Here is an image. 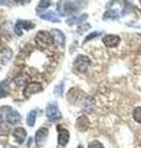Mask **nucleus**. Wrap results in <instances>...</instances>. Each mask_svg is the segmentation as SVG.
Wrapping results in <instances>:
<instances>
[{"instance_id": "f257e3e1", "label": "nucleus", "mask_w": 141, "mask_h": 148, "mask_svg": "<svg viewBox=\"0 0 141 148\" xmlns=\"http://www.w3.org/2000/svg\"><path fill=\"white\" fill-rule=\"evenodd\" d=\"M79 4H86L84 0H74V1H68V0H63L58 5V11L61 15H68V14L77 12L79 9H82L84 5H79Z\"/></svg>"}, {"instance_id": "f03ea898", "label": "nucleus", "mask_w": 141, "mask_h": 148, "mask_svg": "<svg viewBox=\"0 0 141 148\" xmlns=\"http://www.w3.org/2000/svg\"><path fill=\"white\" fill-rule=\"evenodd\" d=\"M35 43L41 49L47 48L51 45H53V37L47 31H39L35 36Z\"/></svg>"}, {"instance_id": "7ed1b4c3", "label": "nucleus", "mask_w": 141, "mask_h": 148, "mask_svg": "<svg viewBox=\"0 0 141 148\" xmlns=\"http://www.w3.org/2000/svg\"><path fill=\"white\" fill-rule=\"evenodd\" d=\"M89 64H91V59H89L87 56L78 54L76 57V59H74V62H73V67H74V69H76L77 72L84 73L88 69Z\"/></svg>"}, {"instance_id": "20e7f679", "label": "nucleus", "mask_w": 141, "mask_h": 148, "mask_svg": "<svg viewBox=\"0 0 141 148\" xmlns=\"http://www.w3.org/2000/svg\"><path fill=\"white\" fill-rule=\"evenodd\" d=\"M46 116L47 119L50 120V121H57V120H59L61 117H62V115H61V111L58 109L57 104H53V103H50L48 105H47L46 108Z\"/></svg>"}, {"instance_id": "39448f33", "label": "nucleus", "mask_w": 141, "mask_h": 148, "mask_svg": "<svg viewBox=\"0 0 141 148\" xmlns=\"http://www.w3.org/2000/svg\"><path fill=\"white\" fill-rule=\"evenodd\" d=\"M44 90V88L40 83H36V82H32V83H29L25 89H24V96L25 98H29V96L34 95V94H37V92H41Z\"/></svg>"}, {"instance_id": "423d86ee", "label": "nucleus", "mask_w": 141, "mask_h": 148, "mask_svg": "<svg viewBox=\"0 0 141 148\" xmlns=\"http://www.w3.org/2000/svg\"><path fill=\"white\" fill-rule=\"evenodd\" d=\"M34 27H35V25L32 24L31 21L19 20V21L16 22V25H15V34H16L17 36H21L24 30L29 31V30H31V29H34Z\"/></svg>"}, {"instance_id": "0eeeda50", "label": "nucleus", "mask_w": 141, "mask_h": 148, "mask_svg": "<svg viewBox=\"0 0 141 148\" xmlns=\"http://www.w3.org/2000/svg\"><path fill=\"white\" fill-rule=\"evenodd\" d=\"M103 43H104L105 47H116L120 43V37L118 35H105L103 37Z\"/></svg>"}, {"instance_id": "6e6552de", "label": "nucleus", "mask_w": 141, "mask_h": 148, "mask_svg": "<svg viewBox=\"0 0 141 148\" xmlns=\"http://www.w3.org/2000/svg\"><path fill=\"white\" fill-rule=\"evenodd\" d=\"M47 136H48V130L46 127H41L37 130L36 135H35V141L37 146H42L47 140Z\"/></svg>"}, {"instance_id": "1a4fd4ad", "label": "nucleus", "mask_w": 141, "mask_h": 148, "mask_svg": "<svg viewBox=\"0 0 141 148\" xmlns=\"http://www.w3.org/2000/svg\"><path fill=\"white\" fill-rule=\"evenodd\" d=\"M12 58V51L9 47H4L1 51H0V63L3 66H6V64L11 61Z\"/></svg>"}, {"instance_id": "9d476101", "label": "nucleus", "mask_w": 141, "mask_h": 148, "mask_svg": "<svg viewBox=\"0 0 141 148\" xmlns=\"http://www.w3.org/2000/svg\"><path fill=\"white\" fill-rule=\"evenodd\" d=\"M57 128H58V145L63 147L69 141V132H68V130L62 128L61 126H58Z\"/></svg>"}, {"instance_id": "9b49d317", "label": "nucleus", "mask_w": 141, "mask_h": 148, "mask_svg": "<svg viewBox=\"0 0 141 148\" xmlns=\"http://www.w3.org/2000/svg\"><path fill=\"white\" fill-rule=\"evenodd\" d=\"M89 125H91V122H89V120L86 115L79 116L76 121V127H77L78 131H86V130H88Z\"/></svg>"}, {"instance_id": "f8f14e48", "label": "nucleus", "mask_w": 141, "mask_h": 148, "mask_svg": "<svg viewBox=\"0 0 141 148\" xmlns=\"http://www.w3.org/2000/svg\"><path fill=\"white\" fill-rule=\"evenodd\" d=\"M52 37H53L55 45L59 46V47H63L64 43H66V37L62 34V31H59V30H52Z\"/></svg>"}, {"instance_id": "ddd939ff", "label": "nucleus", "mask_w": 141, "mask_h": 148, "mask_svg": "<svg viewBox=\"0 0 141 148\" xmlns=\"http://www.w3.org/2000/svg\"><path fill=\"white\" fill-rule=\"evenodd\" d=\"M88 18V15L87 14H81V15H72L70 17H68L66 22H67V25H78L81 24V22L86 21Z\"/></svg>"}, {"instance_id": "4468645a", "label": "nucleus", "mask_w": 141, "mask_h": 148, "mask_svg": "<svg viewBox=\"0 0 141 148\" xmlns=\"http://www.w3.org/2000/svg\"><path fill=\"white\" fill-rule=\"evenodd\" d=\"M39 17L42 20H47V21H52V22H59V17L56 15V12L53 11H45V12H40Z\"/></svg>"}, {"instance_id": "2eb2a0df", "label": "nucleus", "mask_w": 141, "mask_h": 148, "mask_svg": "<svg viewBox=\"0 0 141 148\" xmlns=\"http://www.w3.org/2000/svg\"><path fill=\"white\" fill-rule=\"evenodd\" d=\"M12 136H14V138H15V141L17 143H22L26 138V131L22 127H17L12 131Z\"/></svg>"}, {"instance_id": "dca6fc26", "label": "nucleus", "mask_w": 141, "mask_h": 148, "mask_svg": "<svg viewBox=\"0 0 141 148\" xmlns=\"http://www.w3.org/2000/svg\"><path fill=\"white\" fill-rule=\"evenodd\" d=\"M94 106H95V100H94L92 96H88V98H86V100L83 101V110L86 111V112H92Z\"/></svg>"}, {"instance_id": "f3484780", "label": "nucleus", "mask_w": 141, "mask_h": 148, "mask_svg": "<svg viewBox=\"0 0 141 148\" xmlns=\"http://www.w3.org/2000/svg\"><path fill=\"white\" fill-rule=\"evenodd\" d=\"M29 77L26 75V74H19L14 78V84L17 85V86H22V85H26L29 84Z\"/></svg>"}, {"instance_id": "a211bd4d", "label": "nucleus", "mask_w": 141, "mask_h": 148, "mask_svg": "<svg viewBox=\"0 0 141 148\" xmlns=\"http://www.w3.org/2000/svg\"><path fill=\"white\" fill-rule=\"evenodd\" d=\"M20 114L16 112V111H12L10 110V114H8V116H6V121L10 123V125H15L19 121H20Z\"/></svg>"}, {"instance_id": "6ab92c4d", "label": "nucleus", "mask_w": 141, "mask_h": 148, "mask_svg": "<svg viewBox=\"0 0 141 148\" xmlns=\"http://www.w3.org/2000/svg\"><path fill=\"white\" fill-rule=\"evenodd\" d=\"M8 94H9V83H8V80L0 82V99L8 96Z\"/></svg>"}, {"instance_id": "aec40b11", "label": "nucleus", "mask_w": 141, "mask_h": 148, "mask_svg": "<svg viewBox=\"0 0 141 148\" xmlns=\"http://www.w3.org/2000/svg\"><path fill=\"white\" fill-rule=\"evenodd\" d=\"M36 117H37V111H36V110H32V111H30L29 115H27V119H26L27 125H29L30 127H32V126H34V125H35Z\"/></svg>"}, {"instance_id": "412c9836", "label": "nucleus", "mask_w": 141, "mask_h": 148, "mask_svg": "<svg viewBox=\"0 0 141 148\" xmlns=\"http://www.w3.org/2000/svg\"><path fill=\"white\" fill-rule=\"evenodd\" d=\"M51 4H52V0H41L37 5V10H44V9L50 8Z\"/></svg>"}, {"instance_id": "4be33fe9", "label": "nucleus", "mask_w": 141, "mask_h": 148, "mask_svg": "<svg viewBox=\"0 0 141 148\" xmlns=\"http://www.w3.org/2000/svg\"><path fill=\"white\" fill-rule=\"evenodd\" d=\"M120 15L118 14L116 11H108L104 14V16H103V18L104 20H114V18H118Z\"/></svg>"}, {"instance_id": "5701e85b", "label": "nucleus", "mask_w": 141, "mask_h": 148, "mask_svg": "<svg viewBox=\"0 0 141 148\" xmlns=\"http://www.w3.org/2000/svg\"><path fill=\"white\" fill-rule=\"evenodd\" d=\"M133 116H134V120H135L136 122L141 123V106H138V108H135Z\"/></svg>"}, {"instance_id": "b1692460", "label": "nucleus", "mask_w": 141, "mask_h": 148, "mask_svg": "<svg viewBox=\"0 0 141 148\" xmlns=\"http://www.w3.org/2000/svg\"><path fill=\"white\" fill-rule=\"evenodd\" d=\"M88 148H104V146H103L99 141H92L88 145Z\"/></svg>"}, {"instance_id": "393cba45", "label": "nucleus", "mask_w": 141, "mask_h": 148, "mask_svg": "<svg viewBox=\"0 0 141 148\" xmlns=\"http://www.w3.org/2000/svg\"><path fill=\"white\" fill-rule=\"evenodd\" d=\"M99 35H100L99 31H95V32H92V34H89V36H87L86 38H84V43L88 42V41H91L92 38H95V37H98Z\"/></svg>"}, {"instance_id": "a878e982", "label": "nucleus", "mask_w": 141, "mask_h": 148, "mask_svg": "<svg viewBox=\"0 0 141 148\" xmlns=\"http://www.w3.org/2000/svg\"><path fill=\"white\" fill-rule=\"evenodd\" d=\"M55 92L57 94L58 96L62 95V85H58L57 88H55Z\"/></svg>"}, {"instance_id": "bb28decb", "label": "nucleus", "mask_w": 141, "mask_h": 148, "mask_svg": "<svg viewBox=\"0 0 141 148\" xmlns=\"http://www.w3.org/2000/svg\"><path fill=\"white\" fill-rule=\"evenodd\" d=\"M15 1H16V3H22L24 0H15Z\"/></svg>"}, {"instance_id": "cd10ccee", "label": "nucleus", "mask_w": 141, "mask_h": 148, "mask_svg": "<svg viewBox=\"0 0 141 148\" xmlns=\"http://www.w3.org/2000/svg\"><path fill=\"white\" fill-rule=\"evenodd\" d=\"M10 148H16V147H10Z\"/></svg>"}, {"instance_id": "c85d7f7f", "label": "nucleus", "mask_w": 141, "mask_h": 148, "mask_svg": "<svg viewBox=\"0 0 141 148\" xmlns=\"http://www.w3.org/2000/svg\"><path fill=\"white\" fill-rule=\"evenodd\" d=\"M140 1H141V0H140Z\"/></svg>"}]
</instances>
